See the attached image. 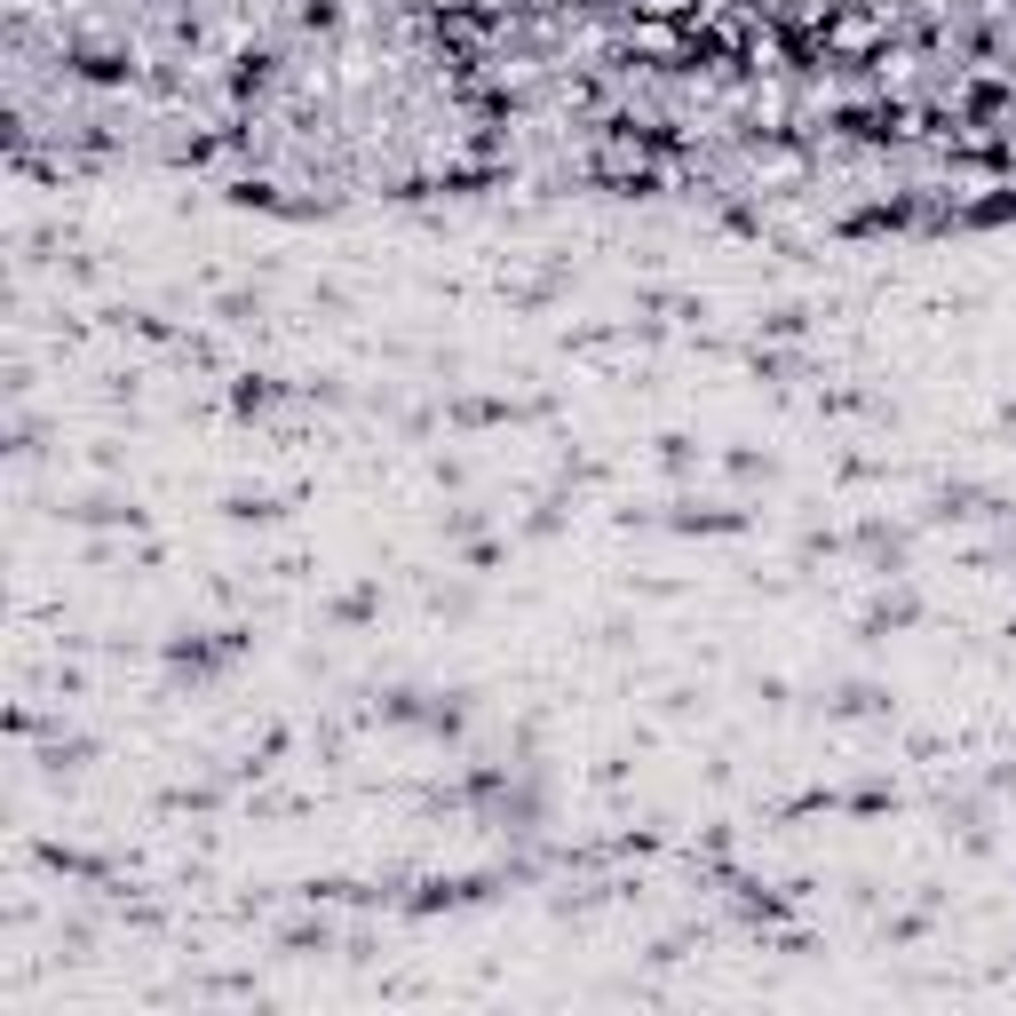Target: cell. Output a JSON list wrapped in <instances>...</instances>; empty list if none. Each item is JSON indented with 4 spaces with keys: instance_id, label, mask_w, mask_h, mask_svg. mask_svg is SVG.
I'll list each match as a JSON object with an SVG mask.
<instances>
[{
    "instance_id": "2",
    "label": "cell",
    "mask_w": 1016,
    "mask_h": 1016,
    "mask_svg": "<svg viewBox=\"0 0 1016 1016\" xmlns=\"http://www.w3.org/2000/svg\"><path fill=\"white\" fill-rule=\"evenodd\" d=\"M882 707H890V691H882V683H842V691H834V715H842V723L882 715Z\"/></svg>"
},
{
    "instance_id": "1",
    "label": "cell",
    "mask_w": 1016,
    "mask_h": 1016,
    "mask_svg": "<svg viewBox=\"0 0 1016 1016\" xmlns=\"http://www.w3.org/2000/svg\"><path fill=\"white\" fill-rule=\"evenodd\" d=\"M239 652H247V628H215V635H191V643H167V667L191 675V683H207V675H222Z\"/></svg>"
},
{
    "instance_id": "3",
    "label": "cell",
    "mask_w": 1016,
    "mask_h": 1016,
    "mask_svg": "<svg viewBox=\"0 0 1016 1016\" xmlns=\"http://www.w3.org/2000/svg\"><path fill=\"white\" fill-rule=\"evenodd\" d=\"M905 620H913V595H882V604L865 612V628H873V635H882V628H905Z\"/></svg>"
}]
</instances>
